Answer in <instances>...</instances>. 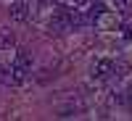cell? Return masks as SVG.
Instances as JSON below:
<instances>
[{"mask_svg": "<svg viewBox=\"0 0 132 121\" xmlns=\"http://www.w3.org/2000/svg\"><path fill=\"white\" fill-rule=\"evenodd\" d=\"M8 13H11V18H13V21H27V16H29V5L24 3V0H13V3H11V8H8Z\"/></svg>", "mask_w": 132, "mask_h": 121, "instance_id": "obj_2", "label": "cell"}, {"mask_svg": "<svg viewBox=\"0 0 132 121\" xmlns=\"http://www.w3.org/2000/svg\"><path fill=\"white\" fill-rule=\"evenodd\" d=\"M16 45V34L11 32L8 26H0V50H8Z\"/></svg>", "mask_w": 132, "mask_h": 121, "instance_id": "obj_4", "label": "cell"}, {"mask_svg": "<svg viewBox=\"0 0 132 121\" xmlns=\"http://www.w3.org/2000/svg\"><path fill=\"white\" fill-rule=\"evenodd\" d=\"M13 66L29 74V71H32V53H29V50H19L16 58H13Z\"/></svg>", "mask_w": 132, "mask_h": 121, "instance_id": "obj_3", "label": "cell"}, {"mask_svg": "<svg viewBox=\"0 0 132 121\" xmlns=\"http://www.w3.org/2000/svg\"><path fill=\"white\" fill-rule=\"evenodd\" d=\"M50 29H53V32H66V29H71V24H69V16H66V13L53 16V18H50Z\"/></svg>", "mask_w": 132, "mask_h": 121, "instance_id": "obj_5", "label": "cell"}, {"mask_svg": "<svg viewBox=\"0 0 132 121\" xmlns=\"http://www.w3.org/2000/svg\"><path fill=\"white\" fill-rule=\"evenodd\" d=\"M69 8H82V5H87V0H63Z\"/></svg>", "mask_w": 132, "mask_h": 121, "instance_id": "obj_7", "label": "cell"}, {"mask_svg": "<svg viewBox=\"0 0 132 121\" xmlns=\"http://www.w3.org/2000/svg\"><path fill=\"white\" fill-rule=\"evenodd\" d=\"M79 111H82V105H66V108H61L58 116H63V118H66V116H77Z\"/></svg>", "mask_w": 132, "mask_h": 121, "instance_id": "obj_6", "label": "cell"}, {"mask_svg": "<svg viewBox=\"0 0 132 121\" xmlns=\"http://www.w3.org/2000/svg\"><path fill=\"white\" fill-rule=\"evenodd\" d=\"M116 3V8H127V0H114Z\"/></svg>", "mask_w": 132, "mask_h": 121, "instance_id": "obj_8", "label": "cell"}, {"mask_svg": "<svg viewBox=\"0 0 132 121\" xmlns=\"http://www.w3.org/2000/svg\"><path fill=\"white\" fill-rule=\"evenodd\" d=\"M111 74H114V61L101 58V61L93 63V76L95 79H106V76H111Z\"/></svg>", "mask_w": 132, "mask_h": 121, "instance_id": "obj_1", "label": "cell"}]
</instances>
